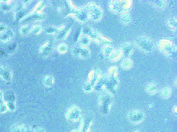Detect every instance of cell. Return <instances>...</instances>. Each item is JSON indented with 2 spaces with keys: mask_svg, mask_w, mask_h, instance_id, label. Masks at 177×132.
<instances>
[{
  "mask_svg": "<svg viewBox=\"0 0 177 132\" xmlns=\"http://www.w3.org/2000/svg\"><path fill=\"white\" fill-rule=\"evenodd\" d=\"M113 95L108 92L105 91L99 95L98 98V109L101 115L107 116L110 112Z\"/></svg>",
  "mask_w": 177,
  "mask_h": 132,
  "instance_id": "6da1fadb",
  "label": "cell"
},
{
  "mask_svg": "<svg viewBox=\"0 0 177 132\" xmlns=\"http://www.w3.org/2000/svg\"><path fill=\"white\" fill-rule=\"evenodd\" d=\"M82 34L88 36L91 40H95V42L101 44L103 46L110 45L112 43V40L103 35L88 25H85L82 27Z\"/></svg>",
  "mask_w": 177,
  "mask_h": 132,
  "instance_id": "7a4b0ae2",
  "label": "cell"
},
{
  "mask_svg": "<svg viewBox=\"0 0 177 132\" xmlns=\"http://www.w3.org/2000/svg\"><path fill=\"white\" fill-rule=\"evenodd\" d=\"M134 44L139 49L146 53L152 52L155 47L154 40L148 36H139L135 39Z\"/></svg>",
  "mask_w": 177,
  "mask_h": 132,
  "instance_id": "3957f363",
  "label": "cell"
},
{
  "mask_svg": "<svg viewBox=\"0 0 177 132\" xmlns=\"http://www.w3.org/2000/svg\"><path fill=\"white\" fill-rule=\"evenodd\" d=\"M132 1H111L108 7L112 12L117 14H123L129 12L132 8Z\"/></svg>",
  "mask_w": 177,
  "mask_h": 132,
  "instance_id": "277c9868",
  "label": "cell"
},
{
  "mask_svg": "<svg viewBox=\"0 0 177 132\" xmlns=\"http://www.w3.org/2000/svg\"><path fill=\"white\" fill-rule=\"evenodd\" d=\"M67 2L69 7V13L67 15L73 17L75 20L82 23H85L89 19L87 11L84 8L77 7L70 1Z\"/></svg>",
  "mask_w": 177,
  "mask_h": 132,
  "instance_id": "5b68a950",
  "label": "cell"
},
{
  "mask_svg": "<svg viewBox=\"0 0 177 132\" xmlns=\"http://www.w3.org/2000/svg\"><path fill=\"white\" fill-rule=\"evenodd\" d=\"M84 8L87 11L89 19L94 21H98L103 18V9L97 3L90 2L86 5Z\"/></svg>",
  "mask_w": 177,
  "mask_h": 132,
  "instance_id": "8992f818",
  "label": "cell"
},
{
  "mask_svg": "<svg viewBox=\"0 0 177 132\" xmlns=\"http://www.w3.org/2000/svg\"><path fill=\"white\" fill-rule=\"evenodd\" d=\"M159 46L160 50L168 57L174 58L177 57V46L170 40L166 39L160 40Z\"/></svg>",
  "mask_w": 177,
  "mask_h": 132,
  "instance_id": "52a82bcc",
  "label": "cell"
},
{
  "mask_svg": "<svg viewBox=\"0 0 177 132\" xmlns=\"http://www.w3.org/2000/svg\"><path fill=\"white\" fill-rule=\"evenodd\" d=\"M81 124L79 125V132H89L93 123V115L91 112H88L82 116Z\"/></svg>",
  "mask_w": 177,
  "mask_h": 132,
  "instance_id": "ba28073f",
  "label": "cell"
},
{
  "mask_svg": "<svg viewBox=\"0 0 177 132\" xmlns=\"http://www.w3.org/2000/svg\"><path fill=\"white\" fill-rule=\"evenodd\" d=\"M65 116L69 122H76L82 118V110L78 106H72L67 110Z\"/></svg>",
  "mask_w": 177,
  "mask_h": 132,
  "instance_id": "9c48e42d",
  "label": "cell"
},
{
  "mask_svg": "<svg viewBox=\"0 0 177 132\" xmlns=\"http://www.w3.org/2000/svg\"><path fill=\"white\" fill-rule=\"evenodd\" d=\"M127 118L128 121L132 124H140L145 120V113L142 110L133 109L128 112Z\"/></svg>",
  "mask_w": 177,
  "mask_h": 132,
  "instance_id": "30bf717a",
  "label": "cell"
},
{
  "mask_svg": "<svg viewBox=\"0 0 177 132\" xmlns=\"http://www.w3.org/2000/svg\"><path fill=\"white\" fill-rule=\"evenodd\" d=\"M72 53L75 57L81 59H87L90 56V51L87 47L83 46L79 43L72 48Z\"/></svg>",
  "mask_w": 177,
  "mask_h": 132,
  "instance_id": "8fae6325",
  "label": "cell"
},
{
  "mask_svg": "<svg viewBox=\"0 0 177 132\" xmlns=\"http://www.w3.org/2000/svg\"><path fill=\"white\" fill-rule=\"evenodd\" d=\"M72 29V25H64L58 28L56 32V37L58 40L64 39L68 36Z\"/></svg>",
  "mask_w": 177,
  "mask_h": 132,
  "instance_id": "7c38bea8",
  "label": "cell"
},
{
  "mask_svg": "<svg viewBox=\"0 0 177 132\" xmlns=\"http://www.w3.org/2000/svg\"><path fill=\"white\" fill-rule=\"evenodd\" d=\"M134 49V46L129 42H125L121 45L120 48L122 53V55L125 57H131L133 52Z\"/></svg>",
  "mask_w": 177,
  "mask_h": 132,
  "instance_id": "4fadbf2b",
  "label": "cell"
},
{
  "mask_svg": "<svg viewBox=\"0 0 177 132\" xmlns=\"http://www.w3.org/2000/svg\"><path fill=\"white\" fill-rule=\"evenodd\" d=\"M0 77L6 82H10L12 78V73L7 67L0 64Z\"/></svg>",
  "mask_w": 177,
  "mask_h": 132,
  "instance_id": "5bb4252c",
  "label": "cell"
},
{
  "mask_svg": "<svg viewBox=\"0 0 177 132\" xmlns=\"http://www.w3.org/2000/svg\"><path fill=\"white\" fill-rule=\"evenodd\" d=\"M11 132H33V128L25 124H15L11 127Z\"/></svg>",
  "mask_w": 177,
  "mask_h": 132,
  "instance_id": "9a60e30c",
  "label": "cell"
},
{
  "mask_svg": "<svg viewBox=\"0 0 177 132\" xmlns=\"http://www.w3.org/2000/svg\"><path fill=\"white\" fill-rule=\"evenodd\" d=\"M53 49V46L50 41L45 42L39 49V53L43 57H47L51 53Z\"/></svg>",
  "mask_w": 177,
  "mask_h": 132,
  "instance_id": "2e32d148",
  "label": "cell"
},
{
  "mask_svg": "<svg viewBox=\"0 0 177 132\" xmlns=\"http://www.w3.org/2000/svg\"><path fill=\"white\" fill-rule=\"evenodd\" d=\"M3 101H4L6 105L12 103H16V96L14 94V92L11 90H8L5 92L4 93H3Z\"/></svg>",
  "mask_w": 177,
  "mask_h": 132,
  "instance_id": "e0dca14e",
  "label": "cell"
},
{
  "mask_svg": "<svg viewBox=\"0 0 177 132\" xmlns=\"http://www.w3.org/2000/svg\"><path fill=\"white\" fill-rule=\"evenodd\" d=\"M101 75V74L99 71V70L98 71L96 70H92L89 73L88 81L90 82L93 87V85H95Z\"/></svg>",
  "mask_w": 177,
  "mask_h": 132,
  "instance_id": "ac0fdd59",
  "label": "cell"
},
{
  "mask_svg": "<svg viewBox=\"0 0 177 132\" xmlns=\"http://www.w3.org/2000/svg\"><path fill=\"white\" fill-rule=\"evenodd\" d=\"M14 36V31L11 29H6L0 33V39L4 42H8Z\"/></svg>",
  "mask_w": 177,
  "mask_h": 132,
  "instance_id": "d6986e66",
  "label": "cell"
},
{
  "mask_svg": "<svg viewBox=\"0 0 177 132\" xmlns=\"http://www.w3.org/2000/svg\"><path fill=\"white\" fill-rule=\"evenodd\" d=\"M115 49L113 46H112L111 44L105 45L103 46L101 49V54L104 56V57L109 58Z\"/></svg>",
  "mask_w": 177,
  "mask_h": 132,
  "instance_id": "ffe728a7",
  "label": "cell"
},
{
  "mask_svg": "<svg viewBox=\"0 0 177 132\" xmlns=\"http://www.w3.org/2000/svg\"><path fill=\"white\" fill-rule=\"evenodd\" d=\"M122 56V53L120 49H115L108 59L112 62H117L120 60Z\"/></svg>",
  "mask_w": 177,
  "mask_h": 132,
  "instance_id": "44dd1931",
  "label": "cell"
},
{
  "mask_svg": "<svg viewBox=\"0 0 177 132\" xmlns=\"http://www.w3.org/2000/svg\"><path fill=\"white\" fill-rule=\"evenodd\" d=\"M133 65V62L130 57H124L122 61L121 67L125 70H128L132 68Z\"/></svg>",
  "mask_w": 177,
  "mask_h": 132,
  "instance_id": "7402d4cb",
  "label": "cell"
},
{
  "mask_svg": "<svg viewBox=\"0 0 177 132\" xmlns=\"http://www.w3.org/2000/svg\"><path fill=\"white\" fill-rule=\"evenodd\" d=\"M159 90V87L155 83H150L148 84L146 87V91L149 94L153 95L155 94Z\"/></svg>",
  "mask_w": 177,
  "mask_h": 132,
  "instance_id": "603a6c76",
  "label": "cell"
},
{
  "mask_svg": "<svg viewBox=\"0 0 177 132\" xmlns=\"http://www.w3.org/2000/svg\"><path fill=\"white\" fill-rule=\"evenodd\" d=\"M120 21L124 25H128L132 21V17L128 12L123 13L121 14Z\"/></svg>",
  "mask_w": 177,
  "mask_h": 132,
  "instance_id": "cb8c5ba5",
  "label": "cell"
},
{
  "mask_svg": "<svg viewBox=\"0 0 177 132\" xmlns=\"http://www.w3.org/2000/svg\"><path fill=\"white\" fill-rule=\"evenodd\" d=\"M91 40H92L90 39V38L88 36L85 35H82L79 39L78 43L79 45L87 47L88 46L89 44L90 43Z\"/></svg>",
  "mask_w": 177,
  "mask_h": 132,
  "instance_id": "d4e9b609",
  "label": "cell"
},
{
  "mask_svg": "<svg viewBox=\"0 0 177 132\" xmlns=\"http://www.w3.org/2000/svg\"><path fill=\"white\" fill-rule=\"evenodd\" d=\"M43 82L46 87H52L54 84V78L51 75H47L44 77Z\"/></svg>",
  "mask_w": 177,
  "mask_h": 132,
  "instance_id": "484cf974",
  "label": "cell"
},
{
  "mask_svg": "<svg viewBox=\"0 0 177 132\" xmlns=\"http://www.w3.org/2000/svg\"><path fill=\"white\" fill-rule=\"evenodd\" d=\"M171 94V89L170 87L166 86L162 89L160 91V95L162 98L167 99L170 98Z\"/></svg>",
  "mask_w": 177,
  "mask_h": 132,
  "instance_id": "4316f807",
  "label": "cell"
},
{
  "mask_svg": "<svg viewBox=\"0 0 177 132\" xmlns=\"http://www.w3.org/2000/svg\"><path fill=\"white\" fill-rule=\"evenodd\" d=\"M83 90L86 93H90L93 91V85L90 82L87 81L85 82L82 86Z\"/></svg>",
  "mask_w": 177,
  "mask_h": 132,
  "instance_id": "83f0119b",
  "label": "cell"
},
{
  "mask_svg": "<svg viewBox=\"0 0 177 132\" xmlns=\"http://www.w3.org/2000/svg\"><path fill=\"white\" fill-rule=\"evenodd\" d=\"M167 24L170 28L173 30H176L177 24V17H173L168 19Z\"/></svg>",
  "mask_w": 177,
  "mask_h": 132,
  "instance_id": "f1b7e54d",
  "label": "cell"
},
{
  "mask_svg": "<svg viewBox=\"0 0 177 132\" xmlns=\"http://www.w3.org/2000/svg\"><path fill=\"white\" fill-rule=\"evenodd\" d=\"M151 2L157 8H159V9H160L165 8L166 5V2L165 1L157 0V1H151Z\"/></svg>",
  "mask_w": 177,
  "mask_h": 132,
  "instance_id": "f546056e",
  "label": "cell"
},
{
  "mask_svg": "<svg viewBox=\"0 0 177 132\" xmlns=\"http://www.w3.org/2000/svg\"><path fill=\"white\" fill-rule=\"evenodd\" d=\"M57 49L60 53H65L68 50V46L66 43H61L58 46Z\"/></svg>",
  "mask_w": 177,
  "mask_h": 132,
  "instance_id": "4dcf8cb0",
  "label": "cell"
},
{
  "mask_svg": "<svg viewBox=\"0 0 177 132\" xmlns=\"http://www.w3.org/2000/svg\"><path fill=\"white\" fill-rule=\"evenodd\" d=\"M42 30H43V29L41 25H34V26L31 28L30 32L34 35H39L42 32Z\"/></svg>",
  "mask_w": 177,
  "mask_h": 132,
  "instance_id": "1f68e13d",
  "label": "cell"
},
{
  "mask_svg": "<svg viewBox=\"0 0 177 132\" xmlns=\"http://www.w3.org/2000/svg\"><path fill=\"white\" fill-rule=\"evenodd\" d=\"M30 29L31 28L29 26L26 25H23L20 28V32L22 35L25 36L27 35L30 32Z\"/></svg>",
  "mask_w": 177,
  "mask_h": 132,
  "instance_id": "d6a6232c",
  "label": "cell"
},
{
  "mask_svg": "<svg viewBox=\"0 0 177 132\" xmlns=\"http://www.w3.org/2000/svg\"><path fill=\"white\" fill-rule=\"evenodd\" d=\"M8 110L7 108L3 99H0V113H4Z\"/></svg>",
  "mask_w": 177,
  "mask_h": 132,
  "instance_id": "836d02e7",
  "label": "cell"
},
{
  "mask_svg": "<svg viewBox=\"0 0 177 132\" xmlns=\"http://www.w3.org/2000/svg\"><path fill=\"white\" fill-rule=\"evenodd\" d=\"M117 72H118V69L117 68V67L113 66L109 68L108 75L110 76H117Z\"/></svg>",
  "mask_w": 177,
  "mask_h": 132,
  "instance_id": "e575fe53",
  "label": "cell"
},
{
  "mask_svg": "<svg viewBox=\"0 0 177 132\" xmlns=\"http://www.w3.org/2000/svg\"><path fill=\"white\" fill-rule=\"evenodd\" d=\"M58 28H55L54 26H50L48 28L46 29V33L48 34H56Z\"/></svg>",
  "mask_w": 177,
  "mask_h": 132,
  "instance_id": "d590c367",
  "label": "cell"
},
{
  "mask_svg": "<svg viewBox=\"0 0 177 132\" xmlns=\"http://www.w3.org/2000/svg\"><path fill=\"white\" fill-rule=\"evenodd\" d=\"M82 35V27H80V28L78 29V31L76 32V34H75V43H78V41H79V38H80Z\"/></svg>",
  "mask_w": 177,
  "mask_h": 132,
  "instance_id": "8d00e7d4",
  "label": "cell"
},
{
  "mask_svg": "<svg viewBox=\"0 0 177 132\" xmlns=\"http://www.w3.org/2000/svg\"><path fill=\"white\" fill-rule=\"evenodd\" d=\"M33 132H45L43 127H36L33 128Z\"/></svg>",
  "mask_w": 177,
  "mask_h": 132,
  "instance_id": "74e56055",
  "label": "cell"
},
{
  "mask_svg": "<svg viewBox=\"0 0 177 132\" xmlns=\"http://www.w3.org/2000/svg\"><path fill=\"white\" fill-rule=\"evenodd\" d=\"M153 107V105L152 104L150 103V104H148V107L149 108H152Z\"/></svg>",
  "mask_w": 177,
  "mask_h": 132,
  "instance_id": "f35d334b",
  "label": "cell"
},
{
  "mask_svg": "<svg viewBox=\"0 0 177 132\" xmlns=\"http://www.w3.org/2000/svg\"><path fill=\"white\" fill-rule=\"evenodd\" d=\"M173 110H174V112L175 113H177V106H175L174 107Z\"/></svg>",
  "mask_w": 177,
  "mask_h": 132,
  "instance_id": "ab89813d",
  "label": "cell"
},
{
  "mask_svg": "<svg viewBox=\"0 0 177 132\" xmlns=\"http://www.w3.org/2000/svg\"><path fill=\"white\" fill-rule=\"evenodd\" d=\"M79 132V129H74V130H72L71 131V132Z\"/></svg>",
  "mask_w": 177,
  "mask_h": 132,
  "instance_id": "60d3db41",
  "label": "cell"
},
{
  "mask_svg": "<svg viewBox=\"0 0 177 132\" xmlns=\"http://www.w3.org/2000/svg\"><path fill=\"white\" fill-rule=\"evenodd\" d=\"M3 98V92L0 90V99H2Z\"/></svg>",
  "mask_w": 177,
  "mask_h": 132,
  "instance_id": "b9f144b4",
  "label": "cell"
},
{
  "mask_svg": "<svg viewBox=\"0 0 177 132\" xmlns=\"http://www.w3.org/2000/svg\"><path fill=\"white\" fill-rule=\"evenodd\" d=\"M134 132H141L139 130H136L135 131H134Z\"/></svg>",
  "mask_w": 177,
  "mask_h": 132,
  "instance_id": "7bdbcfd3",
  "label": "cell"
}]
</instances>
